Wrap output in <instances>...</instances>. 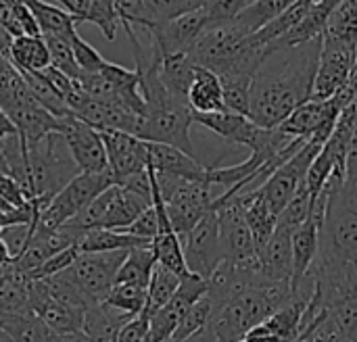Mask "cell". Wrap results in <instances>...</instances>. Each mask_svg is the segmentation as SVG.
<instances>
[{
	"label": "cell",
	"mask_w": 357,
	"mask_h": 342,
	"mask_svg": "<svg viewBox=\"0 0 357 342\" xmlns=\"http://www.w3.org/2000/svg\"><path fill=\"white\" fill-rule=\"evenodd\" d=\"M105 153H107V171L111 173L113 184H121L123 180L140 173L149 165L146 142L138 140L132 134L105 130L98 132Z\"/></svg>",
	"instance_id": "cell-12"
},
{
	"label": "cell",
	"mask_w": 357,
	"mask_h": 342,
	"mask_svg": "<svg viewBox=\"0 0 357 342\" xmlns=\"http://www.w3.org/2000/svg\"><path fill=\"white\" fill-rule=\"evenodd\" d=\"M0 342H10V341H8V336H6V334L2 332V328H0Z\"/></svg>",
	"instance_id": "cell-53"
},
{
	"label": "cell",
	"mask_w": 357,
	"mask_h": 342,
	"mask_svg": "<svg viewBox=\"0 0 357 342\" xmlns=\"http://www.w3.org/2000/svg\"><path fill=\"white\" fill-rule=\"evenodd\" d=\"M84 23H92L100 29V33L113 42L119 29V17L115 13V0H90Z\"/></svg>",
	"instance_id": "cell-38"
},
{
	"label": "cell",
	"mask_w": 357,
	"mask_h": 342,
	"mask_svg": "<svg viewBox=\"0 0 357 342\" xmlns=\"http://www.w3.org/2000/svg\"><path fill=\"white\" fill-rule=\"evenodd\" d=\"M251 2H253V0H247V4H251Z\"/></svg>",
	"instance_id": "cell-55"
},
{
	"label": "cell",
	"mask_w": 357,
	"mask_h": 342,
	"mask_svg": "<svg viewBox=\"0 0 357 342\" xmlns=\"http://www.w3.org/2000/svg\"><path fill=\"white\" fill-rule=\"evenodd\" d=\"M291 232L274 228L268 244L257 253L259 274L270 282H291Z\"/></svg>",
	"instance_id": "cell-19"
},
{
	"label": "cell",
	"mask_w": 357,
	"mask_h": 342,
	"mask_svg": "<svg viewBox=\"0 0 357 342\" xmlns=\"http://www.w3.org/2000/svg\"><path fill=\"white\" fill-rule=\"evenodd\" d=\"M10 136H17V130H15L13 121L8 119V115L0 109V140L10 138Z\"/></svg>",
	"instance_id": "cell-46"
},
{
	"label": "cell",
	"mask_w": 357,
	"mask_h": 342,
	"mask_svg": "<svg viewBox=\"0 0 357 342\" xmlns=\"http://www.w3.org/2000/svg\"><path fill=\"white\" fill-rule=\"evenodd\" d=\"M23 2L29 8L31 17L40 29V36H59V38L69 40L77 31L73 17L67 10H63L61 6L50 4L46 0H23Z\"/></svg>",
	"instance_id": "cell-23"
},
{
	"label": "cell",
	"mask_w": 357,
	"mask_h": 342,
	"mask_svg": "<svg viewBox=\"0 0 357 342\" xmlns=\"http://www.w3.org/2000/svg\"><path fill=\"white\" fill-rule=\"evenodd\" d=\"M10 42H13V36L0 25V56L4 61H8V50H10Z\"/></svg>",
	"instance_id": "cell-48"
},
{
	"label": "cell",
	"mask_w": 357,
	"mask_h": 342,
	"mask_svg": "<svg viewBox=\"0 0 357 342\" xmlns=\"http://www.w3.org/2000/svg\"><path fill=\"white\" fill-rule=\"evenodd\" d=\"M42 282L46 284V288L52 295V299H56L61 305H65L71 311L84 313L92 305V301L65 276V272L56 274V276H50V278H44Z\"/></svg>",
	"instance_id": "cell-34"
},
{
	"label": "cell",
	"mask_w": 357,
	"mask_h": 342,
	"mask_svg": "<svg viewBox=\"0 0 357 342\" xmlns=\"http://www.w3.org/2000/svg\"><path fill=\"white\" fill-rule=\"evenodd\" d=\"M77 173L79 171L71 161L63 138L59 134H50L40 144L25 148V176L21 190L27 201H50Z\"/></svg>",
	"instance_id": "cell-3"
},
{
	"label": "cell",
	"mask_w": 357,
	"mask_h": 342,
	"mask_svg": "<svg viewBox=\"0 0 357 342\" xmlns=\"http://www.w3.org/2000/svg\"><path fill=\"white\" fill-rule=\"evenodd\" d=\"M186 102H188L192 113H220V111H226L220 77L213 71L195 65L192 79H190V86H188V92H186Z\"/></svg>",
	"instance_id": "cell-20"
},
{
	"label": "cell",
	"mask_w": 357,
	"mask_h": 342,
	"mask_svg": "<svg viewBox=\"0 0 357 342\" xmlns=\"http://www.w3.org/2000/svg\"><path fill=\"white\" fill-rule=\"evenodd\" d=\"M4 113L13 121L17 136L25 148L40 144L50 134H61V127H63V119H56L54 115H50L33 98H29L27 102H21Z\"/></svg>",
	"instance_id": "cell-16"
},
{
	"label": "cell",
	"mask_w": 357,
	"mask_h": 342,
	"mask_svg": "<svg viewBox=\"0 0 357 342\" xmlns=\"http://www.w3.org/2000/svg\"><path fill=\"white\" fill-rule=\"evenodd\" d=\"M27 309L56 336H71L82 330L84 313L71 311L61 305L48 293L42 280H29L27 286Z\"/></svg>",
	"instance_id": "cell-14"
},
{
	"label": "cell",
	"mask_w": 357,
	"mask_h": 342,
	"mask_svg": "<svg viewBox=\"0 0 357 342\" xmlns=\"http://www.w3.org/2000/svg\"><path fill=\"white\" fill-rule=\"evenodd\" d=\"M149 207H151V199H144V196H140L128 188L113 184L109 207H107L96 230H115V232L126 230Z\"/></svg>",
	"instance_id": "cell-18"
},
{
	"label": "cell",
	"mask_w": 357,
	"mask_h": 342,
	"mask_svg": "<svg viewBox=\"0 0 357 342\" xmlns=\"http://www.w3.org/2000/svg\"><path fill=\"white\" fill-rule=\"evenodd\" d=\"M245 6H247V0H207V4L203 6V13H205L207 25H211V23L234 19Z\"/></svg>",
	"instance_id": "cell-43"
},
{
	"label": "cell",
	"mask_w": 357,
	"mask_h": 342,
	"mask_svg": "<svg viewBox=\"0 0 357 342\" xmlns=\"http://www.w3.org/2000/svg\"><path fill=\"white\" fill-rule=\"evenodd\" d=\"M357 155L349 157L345 180L331 176L318 230V255L307 278L322 284L357 286Z\"/></svg>",
	"instance_id": "cell-2"
},
{
	"label": "cell",
	"mask_w": 357,
	"mask_h": 342,
	"mask_svg": "<svg viewBox=\"0 0 357 342\" xmlns=\"http://www.w3.org/2000/svg\"><path fill=\"white\" fill-rule=\"evenodd\" d=\"M146 153H149V167L155 173H165V176L207 184L209 167H203L195 157H190L174 146L153 144V142H146Z\"/></svg>",
	"instance_id": "cell-17"
},
{
	"label": "cell",
	"mask_w": 357,
	"mask_h": 342,
	"mask_svg": "<svg viewBox=\"0 0 357 342\" xmlns=\"http://www.w3.org/2000/svg\"><path fill=\"white\" fill-rule=\"evenodd\" d=\"M151 251L157 259L159 265L167 267L169 272H174L178 278L188 276L186 265H184V257H182V247H180V238L176 232H163L157 234L151 240Z\"/></svg>",
	"instance_id": "cell-31"
},
{
	"label": "cell",
	"mask_w": 357,
	"mask_h": 342,
	"mask_svg": "<svg viewBox=\"0 0 357 342\" xmlns=\"http://www.w3.org/2000/svg\"><path fill=\"white\" fill-rule=\"evenodd\" d=\"M77 257V249L75 247H69L52 257H48L38 270H33L31 274H27L29 280H44V278H50V276H56V274H63L65 270L71 267V263L75 261Z\"/></svg>",
	"instance_id": "cell-42"
},
{
	"label": "cell",
	"mask_w": 357,
	"mask_h": 342,
	"mask_svg": "<svg viewBox=\"0 0 357 342\" xmlns=\"http://www.w3.org/2000/svg\"><path fill=\"white\" fill-rule=\"evenodd\" d=\"M6 272H8V265H4V267H0V282L4 280V276H6Z\"/></svg>",
	"instance_id": "cell-52"
},
{
	"label": "cell",
	"mask_w": 357,
	"mask_h": 342,
	"mask_svg": "<svg viewBox=\"0 0 357 342\" xmlns=\"http://www.w3.org/2000/svg\"><path fill=\"white\" fill-rule=\"evenodd\" d=\"M293 2L295 0H253L234 17V21L243 33L253 36L264 25H268L272 19H276L280 13H284Z\"/></svg>",
	"instance_id": "cell-29"
},
{
	"label": "cell",
	"mask_w": 357,
	"mask_h": 342,
	"mask_svg": "<svg viewBox=\"0 0 357 342\" xmlns=\"http://www.w3.org/2000/svg\"><path fill=\"white\" fill-rule=\"evenodd\" d=\"M322 144L316 140H307L287 163H282L257 190L268 205V209L278 217V213L287 207V203L293 199L297 188L305 182V173L320 153Z\"/></svg>",
	"instance_id": "cell-10"
},
{
	"label": "cell",
	"mask_w": 357,
	"mask_h": 342,
	"mask_svg": "<svg viewBox=\"0 0 357 342\" xmlns=\"http://www.w3.org/2000/svg\"><path fill=\"white\" fill-rule=\"evenodd\" d=\"M178 286H180V278L174 272H169L167 267L159 263L153 267V274L146 286V305H144V311L149 313V318L155 311H159L176 295Z\"/></svg>",
	"instance_id": "cell-30"
},
{
	"label": "cell",
	"mask_w": 357,
	"mask_h": 342,
	"mask_svg": "<svg viewBox=\"0 0 357 342\" xmlns=\"http://www.w3.org/2000/svg\"><path fill=\"white\" fill-rule=\"evenodd\" d=\"M205 4L207 0H144V10H146L149 27H153V25L178 19L182 15H188L192 10H199Z\"/></svg>",
	"instance_id": "cell-33"
},
{
	"label": "cell",
	"mask_w": 357,
	"mask_h": 342,
	"mask_svg": "<svg viewBox=\"0 0 357 342\" xmlns=\"http://www.w3.org/2000/svg\"><path fill=\"white\" fill-rule=\"evenodd\" d=\"M115 13L119 17V27H123L130 38V44L138 40L134 27H140L142 31L149 27L144 0H115Z\"/></svg>",
	"instance_id": "cell-40"
},
{
	"label": "cell",
	"mask_w": 357,
	"mask_h": 342,
	"mask_svg": "<svg viewBox=\"0 0 357 342\" xmlns=\"http://www.w3.org/2000/svg\"><path fill=\"white\" fill-rule=\"evenodd\" d=\"M27 286L29 278L8 265L4 280L0 282V311L15 313L27 309Z\"/></svg>",
	"instance_id": "cell-32"
},
{
	"label": "cell",
	"mask_w": 357,
	"mask_h": 342,
	"mask_svg": "<svg viewBox=\"0 0 357 342\" xmlns=\"http://www.w3.org/2000/svg\"><path fill=\"white\" fill-rule=\"evenodd\" d=\"M113 186L111 173H77L73 180H69L42 209L38 215L36 228L42 230H54L63 224H69L73 217H77L102 190Z\"/></svg>",
	"instance_id": "cell-5"
},
{
	"label": "cell",
	"mask_w": 357,
	"mask_h": 342,
	"mask_svg": "<svg viewBox=\"0 0 357 342\" xmlns=\"http://www.w3.org/2000/svg\"><path fill=\"white\" fill-rule=\"evenodd\" d=\"M211 311H213V305H211V301L207 299V295H203V297L184 313V318L180 320L178 328L174 330V334H172L169 339L178 342L188 341L190 336H195L199 330H203V328L209 324Z\"/></svg>",
	"instance_id": "cell-37"
},
{
	"label": "cell",
	"mask_w": 357,
	"mask_h": 342,
	"mask_svg": "<svg viewBox=\"0 0 357 342\" xmlns=\"http://www.w3.org/2000/svg\"><path fill=\"white\" fill-rule=\"evenodd\" d=\"M0 328L10 342H52V334L29 309L4 313L0 311Z\"/></svg>",
	"instance_id": "cell-24"
},
{
	"label": "cell",
	"mask_w": 357,
	"mask_h": 342,
	"mask_svg": "<svg viewBox=\"0 0 357 342\" xmlns=\"http://www.w3.org/2000/svg\"><path fill=\"white\" fill-rule=\"evenodd\" d=\"M243 207V213H245V221L249 226V232H251V238H253V244H255V251L259 253L268 240L272 238L274 234V228H276V215L268 209V205L264 203L259 190H251V192H241V194H234ZM220 199V196H218ZM230 199V196H228Z\"/></svg>",
	"instance_id": "cell-21"
},
{
	"label": "cell",
	"mask_w": 357,
	"mask_h": 342,
	"mask_svg": "<svg viewBox=\"0 0 357 342\" xmlns=\"http://www.w3.org/2000/svg\"><path fill=\"white\" fill-rule=\"evenodd\" d=\"M10 263H13V255H10V251H8V247L4 244V240L0 238V267L10 265Z\"/></svg>",
	"instance_id": "cell-49"
},
{
	"label": "cell",
	"mask_w": 357,
	"mask_h": 342,
	"mask_svg": "<svg viewBox=\"0 0 357 342\" xmlns=\"http://www.w3.org/2000/svg\"><path fill=\"white\" fill-rule=\"evenodd\" d=\"M205 27H207V19L203 8H199L178 19L153 25L144 33H149L151 46L159 52V56H167L176 52H188L192 42L199 38V33Z\"/></svg>",
	"instance_id": "cell-15"
},
{
	"label": "cell",
	"mask_w": 357,
	"mask_h": 342,
	"mask_svg": "<svg viewBox=\"0 0 357 342\" xmlns=\"http://www.w3.org/2000/svg\"><path fill=\"white\" fill-rule=\"evenodd\" d=\"M211 209L218 211L220 224V251L222 261L230 265H245L257 261V251L245 221L243 207L236 196L230 199H213Z\"/></svg>",
	"instance_id": "cell-8"
},
{
	"label": "cell",
	"mask_w": 357,
	"mask_h": 342,
	"mask_svg": "<svg viewBox=\"0 0 357 342\" xmlns=\"http://www.w3.org/2000/svg\"><path fill=\"white\" fill-rule=\"evenodd\" d=\"M184 342H224V341H222V339H218L209 326H205L203 330H199L195 336H190L188 341H184Z\"/></svg>",
	"instance_id": "cell-47"
},
{
	"label": "cell",
	"mask_w": 357,
	"mask_h": 342,
	"mask_svg": "<svg viewBox=\"0 0 357 342\" xmlns=\"http://www.w3.org/2000/svg\"><path fill=\"white\" fill-rule=\"evenodd\" d=\"M149 334V313L142 309L136 318H132L119 332L117 342H146Z\"/></svg>",
	"instance_id": "cell-45"
},
{
	"label": "cell",
	"mask_w": 357,
	"mask_h": 342,
	"mask_svg": "<svg viewBox=\"0 0 357 342\" xmlns=\"http://www.w3.org/2000/svg\"><path fill=\"white\" fill-rule=\"evenodd\" d=\"M59 136L63 138L67 153L79 173L107 171V153L100 134L96 130H92L90 125L82 123L75 117H67L63 119V127Z\"/></svg>",
	"instance_id": "cell-13"
},
{
	"label": "cell",
	"mask_w": 357,
	"mask_h": 342,
	"mask_svg": "<svg viewBox=\"0 0 357 342\" xmlns=\"http://www.w3.org/2000/svg\"><path fill=\"white\" fill-rule=\"evenodd\" d=\"M155 265H157V259H155L151 247L130 249L123 263L117 270L115 284H128V286H138V288L146 290Z\"/></svg>",
	"instance_id": "cell-28"
},
{
	"label": "cell",
	"mask_w": 357,
	"mask_h": 342,
	"mask_svg": "<svg viewBox=\"0 0 357 342\" xmlns=\"http://www.w3.org/2000/svg\"><path fill=\"white\" fill-rule=\"evenodd\" d=\"M207 290V282L199 276H184L180 278V286L176 290V295L149 318V334L146 342H163L167 341L174 330L178 328L180 320L184 318V313L205 295Z\"/></svg>",
	"instance_id": "cell-11"
},
{
	"label": "cell",
	"mask_w": 357,
	"mask_h": 342,
	"mask_svg": "<svg viewBox=\"0 0 357 342\" xmlns=\"http://www.w3.org/2000/svg\"><path fill=\"white\" fill-rule=\"evenodd\" d=\"M192 71H195V63L190 61L188 52H176V54L161 56V61L157 65V75H159L161 84L174 96H178L182 100H186Z\"/></svg>",
	"instance_id": "cell-27"
},
{
	"label": "cell",
	"mask_w": 357,
	"mask_h": 342,
	"mask_svg": "<svg viewBox=\"0 0 357 342\" xmlns=\"http://www.w3.org/2000/svg\"><path fill=\"white\" fill-rule=\"evenodd\" d=\"M8 63L17 71H44L50 65L48 48L42 36H17L10 42Z\"/></svg>",
	"instance_id": "cell-25"
},
{
	"label": "cell",
	"mask_w": 357,
	"mask_h": 342,
	"mask_svg": "<svg viewBox=\"0 0 357 342\" xmlns=\"http://www.w3.org/2000/svg\"><path fill=\"white\" fill-rule=\"evenodd\" d=\"M326 36L357 40V0H341L328 17Z\"/></svg>",
	"instance_id": "cell-36"
},
{
	"label": "cell",
	"mask_w": 357,
	"mask_h": 342,
	"mask_svg": "<svg viewBox=\"0 0 357 342\" xmlns=\"http://www.w3.org/2000/svg\"><path fill=\"white\" fill-rule=\"evenodd\" d=\"M307 301H310L307 297L291 293V297L266 322H261L264 328L278 342H297L299 324H301Z\"/></svg>",
	"instance_id": "cell-22"
},
{
	"label": "cell",
	"mask_w": 357,
	"mask_h": 342,
	"mask_svg": "<svg viewBox=\"0 0 357 342\" xmlns=\"http://www.w3.org/2000/svg\"><path fill=\"white\" fill-rule=\"evenodd\" d=\"M6 63H8V61H4V59H2V56H0V69H2V67H4V65H6Z\"/></svg>",
	"instance_id": "cell-54"
},
{
	"label": "cell",
	"mask_w": 357,
	"mask_h": 342,
	"mask_svg": "<svg viewBox=\"0 0 357 342\" xmlns=\"http://www.w3.org/2000/svg\"><path fill=\"white\" fill-rule=\"evenodd\" d=\"M121 234H130L136 238H144V240H153L157 236V213L153 209V205L149 209H144L134 224H130L126 230H119Z\"/></svg>",
	"instance_id": "cell-44"
},
{
	"label": "cell",
	"mask_w": 357,
	"mask_h": 342,
	"mask_svg": "<svg viewBox=\"0 0 357 342\" xmlns=\"http://www.w3.org/2000/svg\"><path fill=\"white\" fill-rule=\"evenodd\" d=\"M102 305L113 307L126 316H138L146 305V290L128 284H113V288L102 299Z\"/></svg>",
	"instance_id": "cell-35"
},
{
	"label": "cell",
	"mask_w": 357,
	"mask_h": 342,
	"mask_svg": "<svg viewBox=\"0 0 357 342\" xmlns=\"http://www.w3.org/2000/svg\"><path fill=\"white\" fill-rule=\"evenodd\" d=\"M186 272L203 278L205 282L222 263L220 251V224L218 211H207L186 234L178 236Z\"/></svg>",
	"instance_id": "cell-7"
},
{
	"label": "cell",
	"mask_w": 357,
	"mask_h": 342,
	"mask_svg": "<svg viewBox=\"0 0 357 342\" xmlns=\"http://www.w3.org/2000/svg\"><path fill=\"white\" fill-rule=\"evenodd\" d=\"M320 48L322 36L266 54L249 88V119L255 125L278 127L299 104L310 100Z\"/></svg>",
	"instance_id": "cell-1"
},
{
	"label": "cell",
	"mask_w": 357,
	"mask_h": 342,
	"mask_svg": "<svg viewBox=\"0 0 357 342\" xmlns=\"http://www.w3.org/2000/svg\"><path fill=\"white\" fill-rule=\"evenodd\" d=\"M357 75V40H345L322 33L320 61L314 77V100H328L351 77Z\"/></svg>",
	"instance_id": "cell-6"
},
{
	"label": "cell",
	"mask_w": 357,
	"mask_h": 342,
	"mask_svg": "<svg viewBox=\"0 0 357 342\" xmlns=\"http://www.w3.org/2000/svg\"><path fill=\"white\" fill-rule=\"evenodd\" d=\"M0 176H10V171H8V163H6V157H4L2 148H0Z\"/></svg>",
	"instance_id": "cell-50"
},
{
	"label": "cell",
	"mask_w": 357,
	"mask_h": 342,
	"mask_svg": "<svg viewBox=\"0 0 357 342\" xmlns=\"http://www.w3.org/2000/svg\"><path fill=\"white\" fill-rule=\"evenodd\" d=\"M151 240L136 238L130 234H121L115 230H88L77 240V253H111V251H130V249H146Z\"/></svg>",
	"instance_id": "cell-26"
},
{
	"label": "cell",
	"mask_w": 357,
	"mask_h": 342,
	"mask_svg": "<svg viewBox=\"0 0 357 342\" xmlns=\"http://www.w3.org/2000/svg\"><path fill=\"white\" fill-rule=\"evenodd\" d=\"M149 176L163 201L172 230L182 236L186 234L207 211H211V186L205 182L182 180L165 173H155L149 165Z\"/></svg>",
	"instance_id": "cell-4"
},
{
	"label": "cell",
	"mask_w": 357,
	"mask_h": 342,
	"mask_svg": "<svg viewBox=\"0 0 357 342\" xmlns=\"http://www.w3.org/2000/svg\"><path fill=\"white\" fill-rule=\"evenodd\" d=\"M67 42L71 46V52H73V59H75L79 73H98L102 69V65L107 63L102 59V54L94 46H90L77 31Z\"/></svg>",
	"instance_id": "cell-41"
},
{
	"label": "cell",
	"mask_w": 357,
	"mask_h": 342,
	"mask_svg": "<svg viewBox=\"0 0 357 342\" xmlns=\"http://www.w3.org/2000/svg\"><path fill=\"white\" fill-rule=\"evenodd\" d=\"M128 251H111V253H77L75 261L65 276L92 301L102 303L107 293L115 284V276L119 265L123 263Z\"/></svg>",
	"instance_id": "cell-9"
},
{
	"label": "cell",
	"mask_w": 357,
	"mask_h": 342,
	"mask_svg": "<svg viewBox=\"0 0 357 342\" xmlns=\"http://www.w3.org/2000/svg\"><path fill=\"white\" fill-rule=\"evenodd\" d=\"M52 342H79V332L77 334H71V336H54Z\"/></svg>",
	"instance_id": "cell-51"
},
{
	"label": "cell",
	"mask_w": 357,
	"mask_h": 342,
	"mask_svg": "<svg viewBox=\"0 0 357 342\" xmlns=\"http://www.w3.org/2000/svg\"><path fill=\"white\" fill-rule=\"evenodd\" d=\"M46 48H48V56H50V67H54L56 71H61L63 75L71 77V79H77L82 73L75 65V59H73V52H71V46L65 38H59V36H42Z\"/></svg>",
	"instance_id": "cell-39"
}]
</instances>
